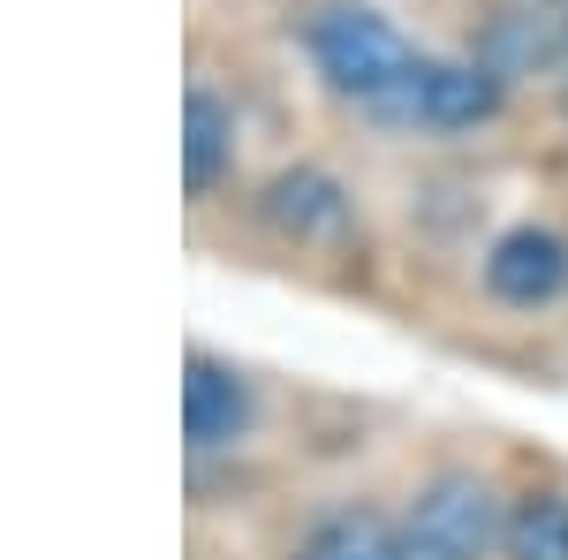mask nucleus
<instances>
[{
    "label": "nucleus",
    "mask_w": 568,
    "mask_h": 560,
    "mask_svg": "<svg viewBox=\"0 0 568 560\" xmlns=\"http://www.w3.org/2000/svg\"><path fill=\"white\" fill-rule=\"evenodd\" d=\"M304 45H311V69L326 77V91L349 99V106H364V114H379L394 91H402V77L417 69L409 39L394 31L379 8H364V0L318 8L311 31H304Z\"/></svg>",
    "instance_id": "f257e3e1"
},
{
    "label": "nucleus",
    "mask_w": 568,
    "mask_h": 560,
    "mask_svg": "<svg viewBox=\"0 0 568 560\" xmlns=\"http://www.w3.org/2000/svg\"><path fill=\"white\" fill-rule=\"evenodd\" d=\"M500 106H508V77L493 61H478V53H417V69L379 106V122L417 136H470L485 122H500Z\"/></svg>",
    "instance_id": "f03ea898"
},
{
    "label": "nucleus",
    "mask_w": 568,
    "mask_h": 560,
    "mask_svg": "<svg viewBox=\"0 0 568 560\" xmlns=\"http://www.w3.org/2000/svg\"><path fill=\"white\" fill-rule=\"evenodd\" d=\"M258 227L281 243V251H349L356 243V197L342 174L326 167H281L273 182L258 190Z\"/></svg>",
    "instance_id": "7ed1b4c3"
},
{
    "label": "nucleus",
    "mask_w": 568,
    "mask_h": 560,
    "mask_svg": "<svg viewBox=\"0 0 568 560\" xmlns=\"http://www.w3.org/2000/svg\"><path fill=\"white\" fill-rule=\"evenodd\" d=\"M251 431H258V379L220 348H190L182 356V439H190V455H235Z\"/></svg>",
    "instance_id": "20e7f679"
},
{
    "label": "nucleus",
    "mask_w": 568,
    "mask_h": 560,
    "mask_svg": "<svg viewBox=\"0 0 568 560\" xmlns=\"http://www.w3.org/2000/svg\"><path fill=\"white\" fill-rule=\"evenodd\" d=\"M409 530L433 538L463 560H493L500 553V522H508V500L493 492V477L478 470H433L417 492H409Z\"/></svg>",
    "instance_id": "39448f33"
},
{
    "label": "nucleus",
    "mask_w": 568,
    "mask_h": 560,
    "mask_svg": "<svg viewBox=\"0 0 568 560\" xmlns=\"http://www.w3.org/2000/svg\"><path fill=\"white\" fill-rule=\"evenodd\" d=\"M485 296L500 310H554L568 296V235L554 220H516L485 243Z\"/></svg>",
    "instance_id": "423d86ee"
},
{
    "label": "nucleus",
    "mask_w": 568,
    "mask_h": 560,
    "mask_svg": "<svg viewBox=\"0 0 568 560\" xmlns=\"http://www.w3.org/2000/svg\"><path fill=\"white\" fill-rule=\"evenodd\" d=\"M235 152H243L235 106H227L213 84H190V99H182V190H190L197 205L220 197V190L235 182Z\"/></svg>",
    "instance_id": "0eeeda50"
},
{
    "label": "nucleus",
    "mask_w": 568,
    "mask_h": 560,
    "mask_svg": "<svg viewBox=\"0 0 568 560\" xmlns=\"http://www.w3.org/2000/svg\"><path fill=\"white\" fill-rule=\"evenodd\" d=\"M296 560H402V522L372 500H342L304 530Z\"/></svg>",
    "instance_id": "6e6552de"
},
{
    "label": "nucleus",
    "mask_w": 568,
    "mask_h": 560,
    "mask_svg": "<svg viewBox=\"0 0 568 560\" xmlns=\"http://www.w3.org/2000/svg\"><path fill=\"white\" fill-rule=\"evenodd\" d=\"M500 560H568V492L561 485H524V492H508Z\"/></svg>",
    "instance_id": "1a4fd4ad"
},
{
    "label": "nucleus",
    "mask_w": 568,
    "mask_h": 560,
    "mask_svg": "<svg viewBox=\"0 0 568 560\" xmlns=\"http://www.w3.org/2000/svg\"><path fill=\"white\" fill-rule=\"evenodd\" d=\"M402 560H463V553H447V546H433V538H417V530L402 522Z\"/></svg>",
    "instance_id": "9d476101"
},
{
    "label": "nucleus",
    "mask_w": 568,
    "mask_h": 560,
    "mask_svg": "<svg viewBox=\"0 0 568 560\" xmlns=\"http://www.w3.org/2000/svg\"><path fill=\"white\" fill-rule=\"evenodd\" d=\"M561 39H568V23H561Z\"/></svg>",
    "instance_id": "9b49d317"
}]
</instances>
